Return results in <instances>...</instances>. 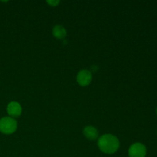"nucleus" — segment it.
I'll return each mask as SVG.
<instances>
[{
    "label": "nucleus",
    "mask_w": 157,
    "mask_h": 157,
    "mask_svg": "<svg viewBox=\"0 0 157 157\" xmlns=\"http://www.w3.org/2000/svg\"><path fill=\"white\" fill-rule=\"evenodd\" d=\"M18 127L17 121L11 117H4L0 119V132L9 135L15 133Z\"/></svg>",
    "instance_id": "nucleus-2"
},
{
    "label": "nucleus",
    "mask_w": 157,
    "mask_h": 157,
    "mask_svg": "<svg viewBox=\"0 0 157 157\" xmlns=\"http://www.w3.org/2000/svg\"><path fill=\"white\" fill-rule=\"evenodd\" d=\"M98 146L100 150L106 154H113L120 147L119 140L113 135L107 133L101 136L98 139Z\"/></svg>",
    "instance_id": "nucleus-1"
},
{
    "label": "nucleus",
    "mask_w": 157,
    "mask_h": 157,
    "mask_svg": "<svg viewBox=\"0 0 157 157\" xmlns=\"http://www.w3.org/2000/svg\"><path fill=\"white\" fill-rule=\"evenodd\" d=\"M52 34H53L54 36L55 37L58 39H63L66 37L67 35V32H66V29L63 27L62 25H57L55 27L53 28V30H52Z\"/></svg>",
    "instance_id": "nucleus-7"
},
{
    "label": "nucleus",
    "mask_w": 157,
    "mask_h": 157,
    "mask_svg": "<svg viewBox=\"0 0 157 157\" xmlns=\"http://www.w3.org/2000/svg\"><path fill=\"white\" fill-rule=\"evenodd\" d=\"M59 2H60L59 1H47V3H48V4L52 5V6H57V5H58Z\"/></svg>",
    "instance_id": "nucleus-8"
},
{
    "label": "nucleus",
    "mask_w": 157,
    "mask_h": 157,
    "mask_svg": "<svg viewBox=\"0 0 157 157\" xmlns=\"http://www.w3.org/2000/svg\"><path fill=\"white\" fill-rule=\"evenodd\" d=\"M147 147L141 143H135L132 144L128 150L129 157H146Z\"/></svg>",
    "instance_id": "nucleus-3"
},
{
    "label": "nucleus",
    "mask_w": 157,
    "mask_h": 157,
    "mask_svg": "<svg viewBox=\"0 0 157 157\" xmlns=\"http://www.w3.org/2000/svg\"><path fill=\"white\" fill-rule=\"evenodd\" d=\"M84 136L90 140H95L98 137V131L94 127L92 126H87L83 130Z\"/></svg>",
    "instance_id": "nucleus-6"
},
{
    "label": "nucleus",
    "mask_w": 157,
    "mask_h": 157,
    "mask_svg": "<svg viewBox=\"0 0 157 157\" xmlns=\"http://www.w3.org/2000/svg\"><path fill=\"white\" fill-rule=\"evenodd\" d=\"M92 81V74L88 70H81L77 75V81L82 87L90 84Z\"/></svg>",
    "instance_id": "nucleus-4"
},
{
    "label": "nucleus",
    "mask_w": 157,
    "mask_h": 157,
    "mask_svg": "<svg viewBox=\"0 0 157 157\" xmlns=\"http://www.w3.org/2000/svg\"><path fill=\"white\" fill-rule=\"evenodd\" d=\"M21 107L19 103L12 101L7 105V113L11 117H18L21 114Z\"/></svg>",
    "instance_id": "nucleus-5"
},
{
    "label": "nucleus",
    "mask_w": 157,
    "mask_h": 157,
    "mask_svg": "<svg viewBox=\"0 0 157 157\" xmlns=\"http://www.w3.org/2000/svg\"><path fill=\"white\" fill-rule=\"evenodd\" d=\"M156 114H157V108H156Z\"/></svg>",
    "instance_id": "nucleus-9"
}]
</instances>
